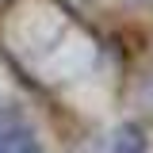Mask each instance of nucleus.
Returning a JSON list of instances; mask_svg holds the SVG:
<instances>
[{
  "label": "nucleus",
  "mask_w": 153,
  "mask_h": 153,
  "mask_svg": "<svg viewBox=\"0 0 153 153\" xmlns=\"http://www.w3.org/2000/svg\"><path fill=\"white\" fill-rule=\"evenodd\" d=\"M111 153H149V138L138 123H123L111 138Z\"/></svg>",
  "instance_id": "nucleus-1"
}]
</instances>
